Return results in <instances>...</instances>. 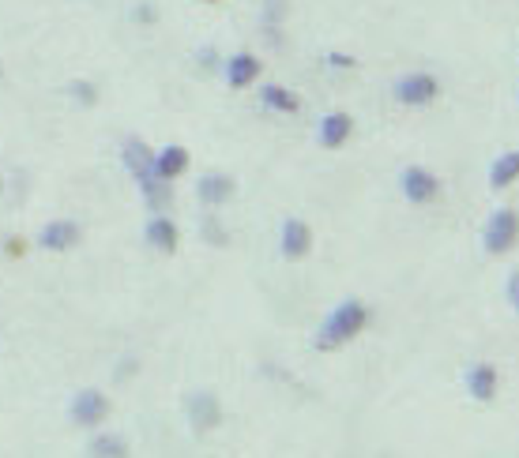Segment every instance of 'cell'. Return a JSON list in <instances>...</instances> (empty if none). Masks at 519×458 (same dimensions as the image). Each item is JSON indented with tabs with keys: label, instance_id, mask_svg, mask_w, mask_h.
I'll return each instance as SVG.
<instances>
[{
	"label": "cell",
	"instance_id": "ffe728a7",
	"mask_svg": "<svg viewBox=\"0 0 519 458\" xmlns=\"http://www.w3.org/2000/svg\"><path fill=\"white\" fill-rule=\"evenodd\" d=\"M64 91L72 94L79 106H95V102H98V87H95V83H87V79H72Z\"/></svg>",
	"mask_w": 519,
	"mask_h": 458
},
{
	"label": "cell",
	"instance_id": "e0dca14e",
	"mask_svg": "<svg viewBox=\"0 0 519 458\" xmlns=\"http://www.w3.org/2000/svg\"><path fill=\"white\" fill-rule=\"evenodd\" d=\"M136 184H140V192H143V199H147V207H151V211H162V207H170L173 181L158 177V173H147V177H140Z\"/></svg>",
	"mask_w": 519,
	"mask_h": 458
},
{
	"label": "cell",
	"instance_id": "6da1fadb",
	"mask_svg": "<svg viewBox=\"0 0 519 458\" xmlns=\"http://www.w3.org/2000/svg\"><path fill=\"white\" fill-rule=\"evenodd\" d=\"M365 323H369V308H365L362 301H343V305L331 308L328 320L320 323V331H316L313 346H316L320 353L343 350L350 338L362 335Z\"/></svg>",
	"mask_w": 519,
	"mask_h": 458
},
{
	"label": "cell",
	"instance_id": "3957f363",
	"mask_svg": "<svg viewBox=\"0 0 519 458\" xmlns=\"http://www.w3.org/2000/svg\"><path fill=\"white\" fill-rule=\"evenodd\" d=\"M519 241V214L512 207H501V211H493V218L486 222L482 229V245H486L489 256H504V252H512Z\"/></svg>",
	"mask_w": 519,
	"mask_h": 458
},
{
	"label": "cell",
	"instance_id": "9a60e30c",
	"mask_svg": "<svg viewBox=\"0 0 519 458\" xmlns=\"http://www.w3.org/2000/svg\"><path fill=\"white\" fill-rule=\"evenodd\" d=\"M83 451L95 455V458H125L132 447H128V440L121 436V432H98L95 428V436L83 443Z\"/></svg>",
	"mask_w": 519,
	"mask_h": 458
},
{
	"label": "cell",
	"instance_id": "7a4b0ae2",
	"mask_svg": "<svg viewBox=\"0 0 519 458\" xmlns=\"http://www.w3.org/2000/svg\"><path fill=\"white\" fill-rule=\"evenodd\" d=\"M110 395L106 391H98V387H83L72 395L68 402V417H72V425L87 428V432H95V428L106 425V417H110Z\"/></svg>",
	"mask_w": 519,
	"mask_h": 458
},
{
	"label": "cell",
	"instance_id": "d6986e66",
	"mask_svg": "<svg viewBox=\"0 0 519 458\" xmlns=\"http://www.w3.org/2000/svg\"><path fill=\"white\" fill-rule=\"evenodd\" d=\"M260 102L268 109H275V113H298L301 109V98L290 87H283V83H268L264 91H260Z\"/></svg>",
	"mask_w": 519,
	"mask_h": 458
},
{
	"label": "cell",
	"instance_id": "7c38bea8",
	"mask_svg": "<svg viewBox=\"0 0 519 458\" xmlns=\"http://www.w3.org/2000/svg\"><path fill=\"white\" fill-rule=\"evenodd\" d=\"M121 166L140 181L147 173H155V151H151L140 136H128L125 143H121Z\"/></svg>",
	"mask_w": 519,
	"mask_h": 458
},
{
	"label": "cell",
	"instance_id": "ac0fdd59",
	"mask_svg": "<svg viewBox=\"0 0 519 458\" xmlns=\"http://www.w3.org/2000/svg\"><path fill=\"white\" fill-rule=\"evenodd\" d=\"M516 181H519V151H508L489 166V188H493V192H504L508 184H516Z\"/></svg>",
	"mask_w": 519,
	"mask_h": 458
},
{
	"label": "cell",
	"instance_id": "5b68a950",
	"mask_svg": "<svg viewBox=\"0 0 519 458\" xmlns=\"http://www.w3.org/2000/svg\"><path fill=\"white\" fill-rule=\"evenodd\" d=\"M79 241H83V229H79V222H72V218H53V222H46V226L38 229V237H34V245L42 248V252H57V256L72 252Z\"/></svg>",
	"mask_w": 519,
	"mask_h": 458
},
{
	"label": "cell",
	"instance_id": "8fae6325",
	"mask_svg": "<svg viewBox=\"0 0 519 458\" xmlns=\"http://www.w3.org/2000/svg\"><path fill=\"white\" fill-rule=\"evenodd\" d=\"M264 76V64H260V57L256 53H234L230 61H226V83L234 87V91H245V87H252L256 79Z\"/></svg>",
	"mask_w": 519,
	"mask_h": 458
},
{
	"label": "cell",
	"instance_id": "2e32d148",
	"mask_svg": "<svg viewBox=\"0 0 519 458\" xmlns=\"http://www.w3.org/2000/svg\"><path fill=\"white\" fill-rule=\"evenodd\" d=\"M185 169H189V151H185L181 143H170V147H162V151L155 154V173L158 177L177 181Z\"/></svg>",
	"mask_w": 519,
	"mask_h": 458
},
{
	"label": "cell",
	"instance_id": "ba28073f",
	"mask_svg": "<svg viewBox=\"0 0 519 458\" xmlns=\"http://www.w3.org/2000/svg\"><path fill=\"white\" fill-rule=\"evenodd\" d=\"M309 248H313V229H309V222L286 218L283 229H279V252H283V260H290V263L305 260Z\"/></svg>",
	"mask_w": 519,
	"mask_h": 458
},
{
	"label": "cell",
	"instance_id": "5bb4252c",
	"mask_svg": "<svg viewBox=\"0 0 519 458\" xmlns=\"http://www.w3.org/2000/svg\"><path fill=\"white\" fill-rule=\"evenodd\" d=\"M350 136H354V117L350 113H328L320 121V147H328V151H339Z\"/></svg>",
	"mask_w": 519,
	"mask_h": 458
},
{
	"label": "cell",
	"instance_id": "8992f818",
	"mask_svg": "<svg viewBox=\"0 0 519 458\" xmlns=\"http://www.w3.org/2000/svg\"><path fill=\"white\" fill-rule=\"evenodd\" d=\"M399 188H403V196H407V203H418V207H425V203H433V199L441 196V177L437 173H429L425 166H407L403 169V177H399Z\"/></svg>",
	"mask_w": 519,
	"mask_h": 458
},
{
	"label": "cell",
	"instance_id": "30bf717a",
	"mask_svg": "<svg viewBox=\"0 0 519 458\" xmlns=\"http://www.w3.org/2000/svg\"><path fill=\"white\" fill-rule=\"evenodd\" d=\"M196 196L200 203L207 207H222V203H230L237 196V181L230 173H204L200 181H196Z\"/></svg>",
	"mask_w": 519,
	"mask_h": 458
},
{
	"label": "cell",
	"instance_id": "277c9868",
	"mask_svg": "<svg viewBox=\"0 0 519 458\" xmlns=\"http://www.w3.org/2000/svg\"><path fill=\"white\" fill-rule=\"evenodd\" d=\"M395 98L410 109L433 106L441 98V79L429 76V72H407V76H399V83H395Z\"/></svg>",
	"mask_w": 519,
	"mask_h": 458
},
{
	"label": "cell",
	"instance_id": "44dd1931",
	"mask_svg": "<svg viewBox=\"0 0 519 458\" xmlns=\"http://www.w3.org/2000/svg\"><path fill=\"white\" fill-rule=\"evenodd\" d=\"M508 305L516 308V316H519V271L508 275Z\"/></svg>",
	"mask_w": 519,
	"mask_h": 458
},
{
	"label": "cell",
	"instance_id": "7402d4cb",
	"mask_svg": "<svg viewBox=\"0 0 519 458\" xmlns=\"http://www.w3.org/2000/svg\"><path fill=\"white\" fill-rule=\"evenodd\" d=\"M328 64H335V68H350V64H354V57H343V53H331Z\"/></svg>",
	"mask_w": 519,
	"mask_h": 458
},
{
	"label": "cell",
	"instance_id": "9c48e42d",
	"mask_svg": "<svg viewBox=\"0 0 519 458\" xmlns=\"http://www.w3.org/2000/svg\"><path fill=\"white\" fill-rule=\"evenodd\" d=\"M143 241L155 248V252H162V256H173V252H177V241H181V229H177V222L166 218V214H151V222L143 226Z\"/></svg>",
	"mask_w": 519,
	"mask_h": 458
},
{
	"label": "cell",
	"instance_id": "52a82bcc",
	"mask_svg": "<svg viewBox=\"0 0 519 458\" xmlns=\"http://www.w3.org/2000/svg\"><path fill=\"white\" fill-rule=\"evenodd\" d=\"M185 417H189L192 432H211V428L222 425V406L219 398L211 395V391H192L185 398Z\"/></svg>",
	"mask_w": 519,
	"mask_h": 458
},
{
	"label": "cell",
	"instance_id": "4fadbf2b",
	"mask_svg": "<svg viewBox=\"0 0 519 458\" xmlns=\"http://www.w3.org/2000/svg\"><path fill=\"white\" fill-rule=\"evenodd\" d=\"M497 387H501V376H497V368L493 365H474L467 372V395L474 402H493L497 398Z\"/></svg>",
	"mask_w": 519,
	"mask_h": 458
}]
</instances>
